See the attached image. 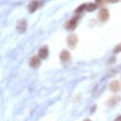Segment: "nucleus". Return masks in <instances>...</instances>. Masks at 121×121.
I'll list each match as a JSON object with an SVG mask.
<instances>
[{
  "instance_id": "nucleus-1",
  "label": "nucleus",
  "mask_w": 121,
  "mask_h": 121,
  "mask_svg": "<svg viewBox=\"0 0 121 121\" xmlns=\"http://www.w3.org/2000/svg\"><path fill=\"white\" fill-rule=\"evenodd\" d=\"M78 15H76L74 17H72L69 21H67V23L65 24V28L67 30H73L75 29V27L77 26V24H78Z\"/></svg>"
},
{
  "instance_id": "nucleus-2",
  "label": "nucleus",
  "mask_w": 121,
  "mask_h": 121,
  "mask_svg": "<svg viewBox=\"0 0 121 121\" xmlns=\"http://www.w3.org/2000/svg\"><path fill=\"white\" fill-rule=\"evenodd\" d=\"M98 18L102 22H106L109 19V10L107 9H101L98 12Z\"/></svg>"
},
{
  "instance_id": "nucleus-3",
  "label": "nucleus",
  "mask_w": 121,
  "mask_h": 121,
  "mask_svg": "<svg viewBox=\"0 0 121 121\" xmlns=\"http://www.w3.org/2000/svg\"><path fill=\"white\" fill-rule=\"evenodd\" d=\"M67 43L70 48H75L78 43V37L74 34H71L67 39Z\"/></svg>"
},
{
  "instance_id": "nucleus-4",
  "label": "nucleus",
  "mask_w": 121,
  "mask_h": 121,
  "mask_svg": "<svg viewBox=\"0 0 121 121\" xmlns=\"http://www.w3.org/2000/svg\"><path fill=\"white\" fill-rule=\"evenodd\" d=\"M109 88H110V91H112V93H117L121 88V83L117 80H113L110 83Z\"/></svg>"
},
{
  "instance_id": "nucleus-5",
  "label": "nucleus",
  "mask_w": 121,
  "mask_h": 121,
  "mask_svg": "<svg viewBox=\"0 0 121 121\" xmlns=\"http://www.w3.org/2000/svg\"><path fill=\"white\" fill-rule=\"evenodd\" d=\"M41 64V58L39 56H33L30 60H29V65L33 68H37L39 67V65Z\"/></svg>"
},
{
  "instance_id": "nucleus-6",
  "label": "nucleus",
  "mask_w": 121,
  "mask_h": 121,
  "mask_svg": "<svg viewBox=\"0 0 121 121\" xmlns=\"http://www.w3.org/2000/svg\"><path fill=\"white\" fill-rule=\"evenodd\" d=\"M48 56V47L46 45H43L39 49V57L41 59H45Z\"/></svg>"
},
{
  "instance_id": "nucleus-7",
  "label": "nucleus",
  "mask_w": 121,
  "mask_h": 121,
  "mask_svg": "<svg viewBox=\"0 0 121 121\" xmlns=\"http://www.w3.org/2000/svg\"><path fill=\"white\" fill-rule=\"evenodd\" d=\"M60 60H61L62 61H67V60H70L71 55H70V53H69V51H68V50L63 49V50L60 52Z\"/></svg>"
},
{
  "instance_id": "nucleus-8",
  "label": "nucleus",
  "mask_w": 121,
  "mask_h": 121,
  "mask_svg": "<svg viewBox=\"0 0 121 121\" xmlns=\"http://www.w3.org/2000/svg\"><path fill=\"white\" fill-rule=\"evenodd\" d=\"M120 100H121L120 96H118V95H114V96H112V97L109 98V100L107 101V104H108L109 106H115Z\"/></svg>"
},
{
  "instance_id": "nucleus-9",
  "label": "nucleus",
  "mask_w": 121,
  "mask_h": 121,
  "mask_svg": "<svg viewBox=\"0 0 121 121\" xmlns=\"http://www.w3.org/2000/svg\"><path fill=\"white\" fill-rule=\"evenodd\" d=\"M26 28V20H20L18 23H17V29L21 32H24Z\"/></svg>"
},
{
  "instance_id": "nucleus-10",
  "label": "nucleus",
  "mask_w": 121,
  "mask_h": 121,
  "mask_svg": "<svg viewBox=\"0 0 121 121\" xmlns=\"http://www.w3.org/2000/svg\"><path fill=\"white\" fill-rule=\"evenodd\" d=\"M38 6H39V3L37 2V1H31L30 3H29V5H28V9H29V11L30 12H34L36 9H37V8H38Z\"/></svg>"
},
{
  "instance_id": "nucleus-11",
  "label": "nucleus",
  "mask_w": 121,
  "mask_h": 121,
  "mask_svg": "<svg viewBox=\"0 0 121 121\" xmlns=\"http://www.w3.org/2000/svg\"><path fill=\"white\" fill-rule=\"evenodd\" d=\"M95 9H96V5L95 3L86 4V10H88V11H94Z\"/></svg>"
},
{
  "instance_id": "nucleus-12",
  "label": "nucleus",
  "mask_w": 121,
  "mask_h": 121,
  "mask_svg": "<svg viewBox=\"0 0 121 121\" xmlns=\"http://www.w3.org/2000/svg\"><path fill=\"white\" fill-rule=\"evenodd\" d=\"M84 9H86V4H82V5L78 6V8L76 9V12H77V13H80V12H82Z\"/></svg>"
},
{
  "instance_id": "nucleus-13",
  "label": "nucleus",
  "mask_w": 121,
  "mask_h": 121,
  "mask_svg": "<svg viewBox=\"0 0 121 121\" xmlns=\"http://www.w3.org/2000/svg\"><path fill=\"white\" fill-rule=\"evenodd\" d=\"M120 52H121V43L116 44L113 48V53L114 54H117V53H120Z\"/></svg>"
},
{
  "instance_id": "nucleus-14",
  "label": "nucleus",
  "mask_w": 121,
  "mask_h": 121,
  "mask_svg": "<svg viewBox=\"0 0 121 121\" xmlns=\"http://www.w3.org/2000/svg\"><path fill=\"white\" fill-rule=\"evenodd\" d=\"M107 2H109V3H116V2H118L119 0H106Z\"/></svg>"
},
{
  "instance_id": "nucleus-15",
  "label": "nucleus",
  "mask_w": 121,
  "mask_h": 121,
  "mask_svg": "<svg viewBox=\"0 0 121 121\" xmlns=\"http://www.w3.org/2000/svg\"><path fill=\"white\" fill-rule=\"evenodd\" d=\"M114 121H121V115H118V116L114 119Z\"/></svg>"
},
{
  "instance_id": "nucleus-16",
  "label": "nucleus",
  "mask_w": 121,
  "mask_h": 121,
  "mask_svg": "<svg viewBox=\"0 0 121 121\" xmlns=\"http://www.w3.org/2000/svg\"><path fill=\"white\" fill-rule=\"evenodd\" d=\"M83 121H92V120H91V119H88V118H86V119H84Z\"/></svg>"
},
{
  "instance_id": "nucleus-17",
  "label": "nucleus",
  "mask_w": 121,
  "mask_h": 121,
  "mask_svg": "<svg viewBox=\"0 0 121 121\" xmlns=\"http://www.w3.org/2000/svg\"><path fill=\"white\" fill-rule=\"evenodd\" d=\"M95 1H97V2H100V1H101V0H95Z\"/></svg>"
}]
</instances>
